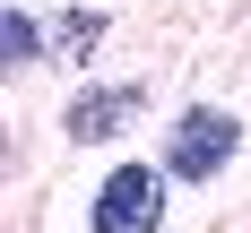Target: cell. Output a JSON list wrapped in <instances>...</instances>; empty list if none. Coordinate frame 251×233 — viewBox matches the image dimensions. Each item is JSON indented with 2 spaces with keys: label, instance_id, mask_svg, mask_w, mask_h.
<instances>
[{
  "label": "cell",
  "instance_id": "1",
  "mask_svg": "<svg viewBox=\"0 0 251 233\" xmlns=\"http://www.w3.org/2000/svg\"><path fill=\"white\" fill-rule=\"evenodd\" d=\"M87 225L96 233H156L165 225V173L156 164H113L96 207H87Z\"/></svg>",
  "mask_w": 251,
  "mask_h": 233
},
{
  "label": "cell",
  "instance_id": "4",
  "mask_svg": "<svg viewBox=\"0 0 251 233\" xmlns=\"http://www.w3.org/2000/svg\"><path fill=\"white\" fill-rule=\"evenodd\" d=\"M96 43H104V18H96V9H70V18L52 26V52H61V61H87Z\"/></svg>",
  "mask_w": 251,
  "mask_h": 233
},
{
  "label": "cell",
  "instance_id": "3",
  "mask_svg": "<svg viewBox=\"0 0 251 233\" xmlns=\"http://www.w3.org/2000/svg\"><path fill=\"white\" fill-rule=\"evenodd\" d=\"M139 104H148V86H96V95H78L70 104V138H113Z\"/></svg>",
  "mask_w": 251,
  "mask_h": 233
},
{
  "label": "cell",
  "instance_id": "5",
  "mask_svg": "<svg viewBox=\"0 0 251 233\" xmlns=\"http://www.w3.org/2000/svg\"><path fill=\"white\" fill-rule=\"evenodd\" d=\"M9 52H18V61H35V18H26V9L9 18Z\"/></svg>",
  "mask_w": 251,
  "mask_h": 233
},
{
  "label": "cell",
  "instance_id": "2",
  "mask_svg": "<svg viewBox=\"0 0 251 233\" xmlns=\"http://www.w3.org/2000/svg\"><path fill=\"white\" fill-rule=\"evenodd\" d=\"M234 112H217V104H200V112H182V129H174V173L182 181H208V173H226V155H234Z\"/></svg>",
  "mask_w": 251,
  "mask_h": 233
}]
</instances>
